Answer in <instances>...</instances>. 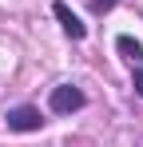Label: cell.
<instances>
[{
    "mask_svg": "<svg viewBox=\"0 0 143 147\" xmlns=\"http://www.w3.org/2000/svg\"><path fill=\"white\" fill-rule=\"evenodd\" d=\"M48 103H52V111H56V115H72V111H80L88 99H84V92H80V88L60 84V88H52V99H48Z\"/></svg>",
    "mask_w": 143,
    "mask_h": 147,
    "instance_id": "6da1fadb",
    "label": "cell"
},
{
    "mask_svg": "<svg viewBox=\"0 0 143 147\" xmlns=\"http://www.w3.org/2000/svg\"><path fill=\"white\" fill-rule=\"evenodd\" d=\"M4 123H8V131H40V127H44V115H40V107L20 103V107H12V111L4 115Z\"/></svg>",
    "mask_w": 143,
    "mask_h": 147,
    "instance_id": "7a4b0ae2",
    "label": "cell"
},
{
    "mask_svg": "<svg viewBox=\"0 0 143 147\" xmlns=\"http://www.w3.org/2000/svg\"><path fill=\"white\" fill-rule=\"evenodd\" d=\"M52 16L60 20V28L68 32L72 40H84V36H88V24H84V20H80V16L72 12V8L64 4V0H56V4H52Z\"/></svg>",
    "mask_w": 143,
    "mask_h": 147,
    "instance_id": "3957f363",
    "label": "cell"
},
{
    "mask_svg": "<svg viewBox=\"0 0 143 147\" xmlns=\"http://www.w3.org/2000/svg\"><path fill=\"white\" fill-rule=\"evenodd\" d=\"M115 48H119V56H123V60H131L135 68L143 64V44H139V40H131V36H119V40H115Z\"/></svg>",
    "mask_w": 143,
    "mask_h": 147,
    "instance_id": "277c9868",
    "label": "cell"
},
{
    "mask_svg": "<svg viewBox=\"0 0 143 147\" xmlns=\"http://www.w3.org/2000/svg\"><path fill=\"white\" fill-rule=\"evenodd\" d=\"M131 88H135V92L143 96V68H135V76H131Z\"/></svg>",
    "mask_w": 143,
    "mask_h": 147,
    "instance_id": "5b68a950",
    "label": "cell"
},
{
    "mask_svg": "<svg viewBox=\"0 0 143 147\" xmlns=\"http://www.w3.org/2000/svg\"><path fill=\"white\" fill-rule=\"evenodd\" d=\"M111 4H115V0H92V8H95V12H107Z\"/></svg>",
    "mask_w": 143,
    "mask_h": 147,
    "instance_id": "8992f818",
    "label": "cell"
}]
</instances>
